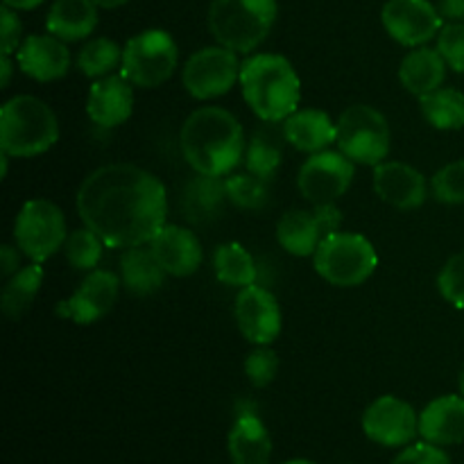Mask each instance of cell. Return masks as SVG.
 <instances>
[{
	"instance_id": "27",
	"label": "cell",
	"mask_w": 464,
	"mask_h": 464,
	"mask_svg": "<svg viewBox=\"0 0 464 464\" xmlns=\"http://www.w3.org/2000/svg\"><path fill=\"white\" fill-rule=\"evenodd\" d=\"M168 272L154 256L152 247H130L121 256V281L130 293L145 297V295L157 293L166 281Z\"/></svg>"
},
{
	"instance_id": "40",
	"label": "cell",
	"mask_w": 464,
	"mask_h": 464,
	"mask_svg": "<svg viewBox=\"0 0 464 464\" xmlns=\"http://www.w3.org/2000/svg\"><path fill=\"white\" fill-rule=\"evenodd\" d=\"M0 36H3V54H12L21 48V21H18L16 9L3 5L0 9Z\"/></svg>"
},
{
	"instance_id": "46",
	"label": "cell",
	"mask_w": 464,
	"mask_h": 464,
	"mask_svg": "<svg viewBox=\"0 0 464 464\" xmlns=\"http://www.w3.org/2000/svg\"><path fill=\"white\" fill-rule=\"evenodd\" d=\"M458 385H460V394L464 397V370L460 372V379H458Z\"/></svg>"
},
{
	"instance_id": "17",
	"label": "cell",
	"mask_w": 464,
	"mask_h": 464,
	"mask_svg": "<svg viewBox=\"0 0 464 464\" xmlns=\"http://www.w3.org/2000/svg\"><path fill=\"white\" fill-rule=\"evenodd\" d=\"M374 190L383 202L401 211L421 207L429 195L424 175L401 161H383L374 166Z\"/></svg>"
},
{
	"instance_id": "10",
	"label": "cell",
	"mask_w": 464,
	"mask_h": 464,
	"mask_svg": "<svg viewBox=\"0 0 464 464\" xmlns=\"http://www.w3.org/2000/svg\"><path fill=\"white\" fill-rule=\"evenodd\" d=\"M343 213L335 204H313V208H295L276 222V240L293 256H313L322 240L340 229Z\"/></svg>"
},
{
	"instance_id": "1",
	"label": "cell",
	"mask_w": 464,
	"mask_h": 464,
	"mask_svg": "<svg viewBox=\"0 0 464 464\" xmlns=\"http://www.w3.org/2000/svg\"><path fill=\"white\" fill-rule=\"evenodd\" d=\"M77 213L107 247L150 245L166 225L168 195L157 175L131 163H109L82 181Z\"/></svg>"
},
{
	"instance_id": "4",
	"label": "cell",
	"mask_w": 464,
	"mask_h": 464,
	"mask_svg": "<svg viewBox=\"0 0 464 464\" xmlns=\"http://www.w3.org/2000/svg\"><path fill=\"white\" fill-rule=\"evenodd\" d=\"M57 139V116L44 100L16 95L0 109V150L9 157L30 159L44 154Z\"/></svg>"
},
{
	"instance_id": "43",
	"label": "cell",
	"mask_w": 464,
	"mask_h": 464,
	"mask_svg": "<svg viewBox=\"0 0 464 464\" xmlns=\"http://www.w3.org/2000/svg\"><path fill=\"white\" fill-rule=\"evenodd\" d=\"M41 3H44V0H3V5L16 9V12H27V9L39 7Z\"/></svg>"
},
{
	"instance_id": "31",
	"label": "cell",
	"mask_w": 464,
	"mask_h": 464,
	"mask_svg": "<svg viewBox=\"0 0 464 464\" xmlns=\"http://www.w3.org/2000/svg\"><path fill=\"white\" fill-rule=\"evenodd\" d=\"M122 63V48L111 39H91L77 54V68L91 80H100L116 71Z\"/></svg>"
},
{
	"instance_id": "21",
	"label": "cell",
	"mask_w": 464,
	"mask_h": 464,
	"mask_svg": "<svg viewBox=\"0 0 464 464\" xmlns=\"http://www.w3.org/2000/svg\"><path fill=\"white\" fill-rule=\"evenodd\" d=\"M420 435L435 447L464 442V397L444 394L421 411Z\"/></svg>"
},
{
	"instance_id": "22",
	"label": "cell",
	"mask_w": 464,
	"mask_h": 464,
	"mask_svg": "<svg viewBox=\"0 0 464 464\" xmlns=\"http://www.w3.org/2000/svg\"><path fill=\"white\" fill-rule=\"evenodd\" d=\"M284 139L299 152H324L335 143V122L322 109H302L284 121Z\"/></svg>"
},
{
	"instance_id": "35",
	"label": "cell",
	"mask_w": 464,
	"mask_h": 464,
	"mask_svg": "<svg viewBox=\"0 0 464 464\" xmlns=\"http://www.w3.org/2000/svg\"><path fill=\"white\" fill-rule=\"evenodd\" d=\"M430 188L438 202L464 204V161H453L440 168L430 179Z\"/></svg>"
},
{
	"instance_id": "7",
	"label": "cell",
	"mask_w": 464,
	"mask_h": 464,
	"mask_svg": "<svg viewBox=\"0 0 464 464\" xmlns=\"http://www.w3.org/2000/svg\"><path fill=\"white\" fill-rule=\"evenodd\" d=\"M335 145L353 163L379 166L390 154L388 121L370 104H353L335 122Z\"/></svg>"
},
{
	"instance_id": "15",
	"label": "cell",
	"mask_w": 464,
	"mask_h": 464,
	"mask_svg": "<svg viewBox=\"0 0 464 464\" xmlns=\"http://www.w3.org/2000/svg\"><path fill=\"white\" fill-rule=\"evenodd\" d=\"M236 324L252 344H272L281 334V308L275 295L252 284L236 297Z\"/></svg>"
},
{
	"instance_id": "25",
	"label": "cell",
	"mask_w": 464,
	"mask_h": 464,
	"mask_svg": "<svg viewBox=\"0 0 464 464\" xmlns=\"http://www.w3.org/2000/svg\"><path fill=\"white\" fill-rule=\"evenodd\" d=\"M98 25V5L93 0H54L45 27L62 41H82Z\"/></svg>"
},
{
	"instance_id": "2",
	"label": "cell",
	"mask_w": 464,
	"mask_h": 464,
	"mask_svg": "<svg viewBox=\"0 0 464 464\" xmlns=\"http://www.w3.org/2000/svg\"><path fill=\"white\" fill-rule=\"evenodd\" d=\"M181 154L199 175L225 177L245 159V134L238 118L222 107H199L179 134Z\"/></svg>"
},
{
	"instance_id": "28",
	"label": "cell",
	"mask_w": 464,
	"mask_h": 464,
	"mask_svg": "<svg viewBox=\"0 0 464 464\" xmlns=\"http://www.w3.org/2000/svg\"><path fill=\"white\" fill-rule=\"evenodd\" d=\"M41 284H44V267L39 263L21 267L16 275L9 276L7 285L3 288V297H0V308L9 320H18L27 313L32 306L34 297L39 295Z\"/></svg>"
},
{
	"instance_id": "20",
	"label": "cell",
	"mask_w": 464,
	"mask_h": 464,
	"mask_svg": "<svg viewBox=\"0 0 464 464\" xmlns=\"http://www.w3.org/2000/svg\"><path fill=\"white\" fill-rule=\"evenodd\" d=\"M154 256L163 270L172 276H188L202 263V245L195 231L179 225H163L159 234L150 240Z\"/></svg>"
},
{
	"instance_id": "26",
	"label": "cell",
	"mask_w": 464,
	"mask_h": 464,
	"mask_svg": "<svg viewBox=\"0 0 464 464\" xmlns=\"http://www.w3.org/2000/svg\"><path fill=\"white\" fill-rule=\"evenodd\" d=\"M229 456L234 464H270L272 440L258 415L236 417L229 433Z\"/></svg>"
},
{
	"instance_id": "47",
	"label": "cell",
	"mask_w": 464,
	"mask_h": 464,
	"mask_svg": "<svg viewBox=\"0 0 464 464\" xmlns=\"http://www.w3.org/2000/svg\"><path fill=\"white\" fill-rule=\"evenodd\" d=\"M285 464H315V462H311V460H293V462H285Z\"/></svg>"
},
{
	"instance_id": "37",
	"label": "cell",
	"mask_w": 464,
	"mask_h": 464,
	"mask_svg": "<svg viewBox=\"0 0 464 464\" xmlns=\"http://www.w3.org/2000/svg\"><path fill=\"white\" fill-rule=\"evenodd\" d=\"M438 288L449 304L464 308V252L444 263L438 276Z\"/></svg>"
},
{
	"instance_id": "30",
	"label": "cell",
	"mask_w": 464,
	"mask_h": 464,
	"mask_svg": "<svg viewBox=\"0 0 464 464\" xmlns=\"http://www.w3.org/2000/svg\"><path fill=\"white\" fill-rule=\"evenodd\" d=\"M420 107L429 125L435 130H462L464 127V93L458 89L440 86L433 93H426L420 98Z\"/></svg>"
},
{
	"instance_id": "8",
	"label": "cell",
	"mask_w": 464,
	"mask_h": 464,
	"mask_svg": "<svg viewBox=\"0 0 464 464\" xmlns=\"http://www.w3.org/2000/svg\"><path fill=\"white\" fill-rule=\"evenodd\" d=\"M179 62L175 39L166 30H145L122 48L121 75L140 89H157L168 82Z\"/></svg>"
},
{
	"instance_id": "36",
	"label": "cell",
	"mask_w": 464,
	"mask_h": 464,
	"mask_svg": "<svg viewBox=\"0 0 464 464\" xmlns=\"http://www.w3.org/2000/svg\"><path fill=\"white\" fill-rule=\"evenodd\" d=\"M276 372H279V358L272 349H267V344H258V349H254L245 361V374L254 388H267L276 379Z\"/></svg>"
},
{
	"instance_id": "39",
	"label": "cell",
	"mask_w": 464,
	"mask_h": 464,
	"mask_svg": "<svg viewBox=\"0 0 464 464\" xmlns=\"http://www.w3.org/2000/svg\"><path fill=\"white\" fill-rule=\"evenodd\" d=\"M392 464H451L447 453L430 442H420L399 453Z\"/></svg>"
},
{
	"instance_id": "38",
	"label": "cell",
	"mask_w": 464,
	"mask_h": 464,
	"mask_svg": "<svg viewBox=\"0 0 464 464\" xmlns=\"http://www.w3.org/2000/svg\"><path fill=\"white\" fill-rule=\"evenodd\" d=\"M438 53L449 68L464 72V23H447L438 34Z\"/></svg>"
},
{
	"instance_id": "5",
	"label": "cell",
	"mask_w": 464,
	"mask_h": 464,
	"mask_svg": "<svg viewBox=\"0 0 464 464\" xmlns=\"http://www.w3.org/2000/svg\"><path fill=\"white\" fill-rule=\"evenodd\" d=\"M276 21V0H213L208 30L213 39L234 53L256 50Z\"/></svg>"
},
{
	"instance_id": "14",
	"label": "cell",
	"mask_w": 464,
	"mask_h": 464,
	"mask_svg": "<svg viewBox=\"0 0 464 464\" xmlns=\"http://www.w3.org/2000/svg\"><path fill=\"white\" fill-rule=\"evenodd\" d=\"M362 430L381 447H406L420 433V417L411 403L381 397L362 415Z\"/></svg>"
},
{
	"instance_id": "45",
	"label": "cell",
	"mask_w": 464,
	"mask_h": 464,
	"mask_svg": "<svg viewBox=\"0 0 464 464\" xmlns=\"http://www.w3.org/2000/svg\"><path fill=\"white\" fill-rule=\"evenodd\" d=\"M93 3L102 9H116V7H122V5H127L130 0H93Z\"/></svg>"
},
{
	"instance_id": "34",
	"label": "cell",
	"mask_w": 464,
	"mask_h": 464,
	"mask_svg": "<svg viewBox=\"0 0 464 464\" xmlns=\"http://www.w3.org/2000/svg\"><path fill=\"white\" fill-rule=\"evenodd\" d=\"M102 249L104 240L95 231H91L89 227H82V229L68 234L66 243H63L66 261L71 263V267L82 272H93L98 267L100 258H102Z\"/></svg>"
},
{
	"instance_id": "32",
	"label": "cell",
	"mask_w": 464,
	"mask_h": 464,
	"mask_svg": "<svg viewBox=\"0 0 464 464\" xmlns=\"http://www.w3.org/2000/svg\"><path fill=\"white\" fill-rule=\"evenodd\" d=\"M281 143L270 131H256L245 148V168L252 175L270 181L281 166Z\"/></svg>"
},
{
	"instance_id": "42",
	"label": "cell",
	"mask_w": 464,
	"mask_h": 464,
	"mask_svg": "<svg viewBox=\"0 0 464 464\" xmlns=\"http://www.w3.org/2000/svg\"><path fill=\"white\" fill-rule=\"evenodd\" d=\"M438 12L449 23H460L464 21V0H440Z\"/></svg>"
},
{
	"instance_id": "11",
	"label": "cell",
	"mask_w": 464,
	"mask_h": 464,
	"mask_svg": "<svg viewBox=\"0 0 464 464\" xmlns=\"http://www.w3.org/2000/svg\"><path fill=\"white\" fill-rule=\"evenodd\" d=\"M236 54L238 53L220 44L190 54L181 72L186 91L195 100H213L231 91L236 80H240V66H243Z\"/></svg>"
},
{
	"instance_id": "12",
	"label": "cell",
	"mask_w": 464,
	"mask_h": 464,
	"mask_svg": "<svg viewBox=\"0 0 464 464\" xmlns=\"http://www.w3.org/2000/svg\"><path fill=\"white\" fill-rule=\"evenodd\" d=\"M353 181V161L343 152L311 154L302 166L297 186L311 204H335L349 190Z\"/></svg>"
},
{
	"instance_id": "9",
	"label": "cell",
	"mask_w": 464,
	"mask_h": 464,
	"mask_svg": "<svg viewBox=\"0 0 464 464\" xmlns=\"http://www.w3.org/2000/svg\"><path fill=\"white\" fill-rule=\"evenodd\" d=\"M68 238L66 218L50 199H30L23 204L14 222V240L32 263H44L63 249Z\"/></svg>"
},
{
	"instance_id": "23",
	"label": "cell",
	"mask_w": 464,
	"mask_h": 464,
	"mask_svg": "<svg viewBox=\"0 0 464 464\" xmlns=\"http://www.w3.org/2000/svg\"><path fill=\"white\" fill-rule=\"evenodd\" d=\"M225 202H229V198H227V184L222 181V177L195 172V177L184 188L181 208H184V216L188 222L208 225L220 216Z\"/></svg>"
},
{
	"instance_id": "18",
	"label": "cell",
	"mask_w": 464,
	"mask_h": 464,
	"mask_svg": "<svg viewBox=\"0 0 464 464\" xmlns=\"http://www.w3.org/2000/svg\"><path fill=\"white\" fill-rule=\"evenodd\" d=\"M16 63L27 77L36 82L59 80L71 68V53L66 41L53 34L27 36L16 50Z\"/></svg>"
},
{
	"instance_id": "13",
	"label": "cell",
	"mask_w": 464,
	"mask_h": 464,
	"mask_svg": "<svg viewBox=\"0 0 464 464\" xmlns=\"http://www.w3.org/2000/svg\"><path fill=\"white\" fill-rule=\"evenodd\" d=\"M381 21L385 32L408 48L429 44L442 30V16L430 0H388Z\"/></svg>"
},
{
	"instance_id": "44",
	"label": "cell",
	"mask_w": 464,
	"mask_h": 464,
	"mask_svg": "<svg viewBox=\"0 0 464 464\" xmlns=\"http://www.w3.org/2000/svg\"><path fill=\"white\" fill-rule=\"evenodd\" d=\"M12 54H3V59H0V72H3V80H0V86L3 89H7L9 86V80H12Z\"/></svg>"
},
{
	"instance_id": "24",
	"label": "cell",
	"mask_w": 464,
	"mask_h": 464,
	"mask_svg": "<svg viewBox=\"0 0 464 464\" xmlns=\"http://www.w3.org/2000/svg\"><path fill=\"white\" fill-rule=\"evenodd\" d=\"M447 68V62L438 53V48L420 45L403 57L401 66H399V80L408 93L421 98V95L433 93L435 89L442 86Z\"/></svg>"
},
{
	"instance_id": "19",
	"label": "cell",
	"mask_w": 464,
	"mask_h": 464,
	"mask_svg": "<svg viewBox=\"0 0 464 464\" xmlns=\"http://www.w3.org/2000/svg\"><path fill=\"white\" fill-rule=\"evenodd\" d=\"M134 109L131 82L122 75H107L95 80L86 98V113L98 127L111 130L130 121Z\"/></svg>"
},
{
	"instance_id": "16",
	"label": "cell",
	"mask_w": 464,
	"mask_h": 464,
	"mask_svg": "<svg viewBox=\"0 0 464 464\" xmlns=\"http://www.w3.org/2000/svg\"><path fill=\"white\" fill-rule=\"evenodd\" d=\"M121 276L109 270H93L80 288L72 293L68 302H62L59 313L72 320L75 324H93L102 320L116 304L118 293H121Z\"/></svg>"
},
{
	"instance_id": "3",
	"label": "cell",
	"mask_w": 464,
	"mask_h": 464,
	"mask_svg": "<svg viewBox=\"0 0 464 464\" xmlns=\"http://www.w3.org/2000/svg\"><path fill=\"white\" fill-rule=\"evenodd\" d=\"M240 89L245 102L266 122L293 116L302 100V82L284 54L261 53L240 66Z\"/></svg>"
},
{
	"instance_id": "41",
	"label": "cell",
	"mask_w": 464,
	"mask_h": 464,
	"mask_svg": "<svg viewBox=\"0 0 464 464\" xmlns=\"http://www.w3.org/2000/svg\"><path fill=\"white\" fill-rule=\"evenodd\" d=\"M18 267H21V254H18V245H3L0 247V275L12 276L16 275Z\"/></svg>"
},
{
	"instance_id": "29",
	"label": "cell",
	"mask_w": 464,
	"mask_h": 464,
	"mask_svg": "<svg viewBox=\"0 0 464 464\" xmlns=\"http://www.w3.org/2000/svg\"><path fill=\"white\" fill-rule=\"evenodd\" d=\"M213 267L220 284L229 288H247L256 281V263L240 243H225L213 254Z\"/></svg>"
},
{
	"instance_id": "6",
	"label": "cell",
	"mask_w": 464,
	"mask_h": 464,
	"mask_svg": "<svg viewBox=\"0 0 464 464\" xmlns=\"http://www.w3.org/2000/svg\"><path fill=\"white\" fill-rule=\"evenodd\" d=\"M317 275L338 288H356L374 275L379 266L376 249L365 236L334 231L313 254Z\"/></svg>"
},
{
	"instance_id": "33",
	"label": "cell",
	"mask_w": 464,
	"mask_h": 464,
	"mask_svg": "<svg viewBox=\"0 0 464 464\" xmlns=\"http://www.w3.org/2000/svg\"><path fill=\"white\" fill-rule=\"evenodd\" d=\"M225 184L229 202L245 211H261L270 202V186H267L270 181L261 179L252 172H240V175L231 172Z\"/></svg>"
}]
</instances>
